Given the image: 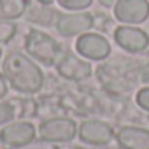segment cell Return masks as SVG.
<instances>
[{"label": "cell", "mask_w": 149, "mask_h": 149, "mask_svg": "<svg viewBox=\"0 0 149 149\" xmlns=\"http://www.w3.org/2000/svg\"><path fill=\"white\" fill-rule=\"evenodd\" d=\"M79 139L86 144L91 146H105L112 140L114 137V130L111 125L98 121V119H86L81 126H79Z\"/></svg>", "instance_id": "8992f818"}, {"label": "cell", "mask_w": 149, "mask_h": 149, "mask_svg": "<svg viewBox=\"0 0 149 149\" xmlns=\"http://www.w3.org/2000/svg\"><path fill=\"white\" fill-rule=\"evenodd\" d=\"M114 16L118 21L126 25L144 23L149 16V2L147 0H116Z\"/></svg>", "instance_id": "277c9868"}, {"label": "cell", "mask_w": 149, "mask_h": 149, "mask_svg": "<svg viewBox=\"0 0 149 149\" xmlns=\"http://www.w3.org/2000/svg\"><path fill=\"white\" fill-rule=\"evenodd\" d=\"M142 77H144V81L146 83H149V63L144 67V70H142Z\"/></svg>", "instance_id": "ac0fdd59"}, {"label": "cell", "mask_w": 149, "mask_h": 149, "mask_svg": "<svg viewBox=\"0 0 149 149\" xmlns=\"http://www.w3.org/2000/svg\"><path fill=\"white\" fill-rule=\"evenodd\" d=\"M0 139L4 144L11 147H23L28 146L35 139V126L28 121H16L7 125L0 132Z\"/></svg>", "instance_id": "9c48e42d"}, {"label": "cell", "mask_w": 149, "mask_h": 149, "mask_svg": "<svg viewBox=\"0 0 149 149\" xmlns=\"http://www.w3.org/2000/svg\"><path fill=\"white\" fill-rule=\"evenodd\" d=\"M28 7V0H0V18L16 19L25 14Z\"/></svg>", "instance_id": "7c38bea8"}, {"label": "cell", "mask_w": 149, "mask_h": 149, "mask_svg": "<svg viewBox=\"0 0 149 149\" xmlns=\"http://www.w3.org/2000/svg\"><path fill=\"white\" fill-rule=\"evenodd\" d=\"M93 26V18L88 13H72V14H63L58 23L56 28L61 35L65 37H72V35H83L86 33L90 28Z\"/></svg>", "instance_id": "30bf717a"}, {"label": "cell", "mask_w": 149, "mask_h": 149, "mask_svg": "<svg viewBox=\"0 0 149 149\" xmlns=\"http://www.w3.org/2000/svg\"><path fill=\"white\" fill-rule=\"evenodd\" d=\"M72 149H83V147H72Z\"/></svg>", "instance_id": "44dd1931"}, {"label": "cell", "mask_w": 149, "mask_h": 149, "mask_svg": "<svg viewBox=\"0 0 149 149\" xmlns=\"http://www.w3.org/2000/svg\"><path fill=\"white\" fill-rule=\"evenodd\" d=\"M14 116H16V112H14L13 104H7V102H2V104H0V125L9 123Z\"/></svg>", "instance_id": "9a60e30c"}, {"label": "cell", "mask_w": 149, "mask_h": 149, "mask_svg": "<svg viewBox=\"0 0 149 149\" xmlns=\"http://www.w3.org/2000/svg\"><path fill=\"white\" fill-rule=\"evenodd\" d=\"M123 149H149V132L137 126H125L116 135Z\"/></svg>", "instance_id": "8fae6325"}, {"label": "cell", "mask_w": 149, "mask_h": 149, "mask_svg": "<svg viewBox=\"0 0 149 149\" xmlns=\"http://www.w3.org/2000/svg\"><path fill=\"white\" fill-rule=\"evenodd\" d=\"M6 93H7V83H6L4 74H0V98H4Z\"/></svg>", "instance_id": "e0dca14e"}, {"label": "cell", "mask_w": 149, "mask_h": 149, "mask_svg": "<svg viewBox=\"0 0 149 149\" xmlns=\"http://www.w3.org/2000/svg\"><path fill=\"white\" fill-rule=\"evenodd\" d=\"M16 33V25L13 19H0V42H9Z\"/></svg>", "instance_id": "4fadbf2b"}, {"label": "cell", "mask_w": 149, "mask_h": 149, "mask_svg": "<svg viewBox=\"0 0 149 149\" xmlns=\"http://www.w3.org/2000/svg\"><path fill=\"white\" fill-rule=\"evenodd\" d=\"M93 0H58V4L63 7V9H68V11H83V9H88L91 6Z\"/></svg>", "instance_id": "5bb4252c"}, {"label": "cell", "mask_w": 149, "mask_h": 149, "mask_svg": "<svg viewBox=\"0 0 149 149\" xmlns=\"http://www.w3.org/2000/svg\"><path fill=\"white\" fill-rule=\"evenodd\" d=\"M98 2H100L102 6H105V7H111V6L116 4V0H98Z\"/></svg>", "instance_id": "d6986e66"}, {"label": "cell", "mask_w": 149, "mask_h": 149, "mask_svg": "<svg viewBox=\"0 0 149 149\" xmlns=\"http://www.w3.org/2000/svg\"><path fill=\"white\" fill-rule=\"evenodd\" d=\"M76 49L81 56L97 61L105 60L111 54V44L100 33H83L76 42Z\"/></svg>", "instance_id": "5b68a950"}, {"label": "cell", "mask_w": 149, "mask_h": 149, "mask_svg": "<svg viewBox=\"0 0 149 149\" xmlns=\"http://www.w3.org/2000/svg\"><path fill=\"white\" fill-rule=\"evenodd\" d=\"M58 74L61 77L68 79V81H86L88 77H91V65L81 58H77L76 54L67 53L61 56V60L58 61Z\"/></svg>", "instance_id": "ba28073f"}, {"label": "cell", "mask_w": 149, "mask_h": 149, "mask_svg": "<svg viewBox=\"0 0 149 149\" xmlns=\"http://www.w3.org/2000/svg\"><path fill=\"white\" fill-rule=\"evenodd\" d=\"M0 58H2V49H0Z\"/></svg>", "instance_id": "7402d4cb"}, {"label": "cell", "mask_w": 149, "mask_h": 149, "mask_svg": "<svg viewBox=\"0 0 149 149\" xmlns=\"http://www.w3.org/2000/svg\"><path fill=\"white\" fill-rule=\"evenodd\" d=\"M25 47L32 58L39 60L44 65H58V61L63 56L60 44L53 37H49L47 33L39 32V30H32L26 35Z\"/></svg>", "instance_id": "7a4b0ae2"}, {"label": "cell", "mask_w": 149, "mask_h": 149, "mask_svg": "<svg viewBox=\"0 0 149 149\" xmlns=\"http://www.w3.org/2000/svg\"><path fill=\"white\" fill-rule=\"evenodd\" d=\"M42 140L46 142H70L77 135V125L68 118H51L39 128Z\"/></svg>", "instance_id": "3957f363"}, {"label": "cell", "mask_w": 149, "mask_h": 149, "mask_svg": "<svg viewBox=\"0 0 149 149\" xmlns=\"http://www.w3.org/2000/svg\"><path fill=\"white\" fill-rule=\"evenodd\" d=\"M137 104L149 112V88H142L139 93H137Z\"/></svg>", "instance_id": "2e32d148"}, {"label": "cell", "mask_w": 149, "mask_h": 149, "mask_svg": "<svg viewBox=\"0 0 149 149\" xmlns=\"http://www.w3.org/2000/svg\"><path fill=\"white\" fill-rule=\"evenodd\" d=\"M2 72L11 88L21 93H35L42 88L44 83L42 70L35 65V61L18 51H13L6 56Z\"/></svg>", "instance_id": "6da1fadb"}, {"label": "cell", "mask_w": 149, "mask_h": 149, "mask_svg": "<svg viewBox=\"0 0 149 149\" xmlns=\"http://www.w3.org/2000/svg\"><path fill=\"white\" fill-rule=\"evenodd\" d=\"M39 2H40L42 6H51V4L54 2V0H39Z\"/></svg>", "instance_id": "ffe728a7"}, {"label": "cell", "mask_w": 149, "mask_h": 149, "mask_svg": "<svg viewBox=\"0 0 149 149\" xmlns=\"http://www.w3.org/2000/svg\"><path fill=\"white\" fill-rule=\"evenodd\" d=\"M114 39L119 47H123L128 53H140L149 46V37L144 30L133 26V25H125L119 26L114 32Z\"/></svg>", "instance_id": "52a82bcc"}]
</instances>
